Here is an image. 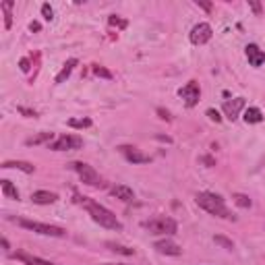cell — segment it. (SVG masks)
<instances>
[{"instance_id": "6da1fadb", "label": "cell", "mask_w": 265, "mask_h": 265, "mask_svg": "<svg viewBox=\"0 0 265 265\" xmlns=\"http://www.w3.org/2000/svg\"><path fill=\"white\" fill-rule=\"evenodd\" d=\"M77 201H81L85 205V209L89 211L93 222H98L100 226L108 228V230H122V224L118 222V218H116L110 209H106L104 205L95 203V201H91V199H87V197H77Z\"/></svg>"}, {"instance_id": "7a4b0ae2", "label": "cell", "mask_w": 265, "mask_h": 265, "mask_svg": "<svg viewBox=\"0 0 265 265\" xmlns=\"http://www.w3.org/2000/svg\"><path fill=\"white\" fill-rule=\"evenodd\" d=\"M195 201L199 207H203L207 213H211V216L216 218H224V220H236L232 216V211L226 207L224 199L220 195H213V193H197Z\"/></svg>"}, {"instance_id": "3957f363", "label": "cell", "mask_w": 265, "mask_h": 265, "mask_svg": "<svg viewBox=\"0 0 265 265\" xmlns=\"http://www.w3.org/2000/svg\"><path fill=\"white\" fill-rule=\"evenodd\" d=\"M21 228L25 230H31V232H38V234H44V236H54V238H62L66 236V230L60 226H52V224H42V222H33V220H25V218H19L15 220Z\"/></svg>"}, {"instance_id": "277c9868", "label": "cell", "mask_w": 265, "mask_h": 265, "mask_svg": "<svg viewBox=\"0 0 265 265\" xmlns=\"http://www.w3.org/2000/svg\"><path fill=\"white\" fill-rule=\"evenodd\" d=\"M69 168L79 174V178L83 180L85 185H89V187H93V189H102V187L106 185V182L102 180V176L95 172V168L89 166V164H83V162H71Z\"/></svg>"}, {"instance_id": "5b68a950", "label": "cell", "mask_w": 265, "mask_h": 265, "mask_svg": "<svg viewBox=\"0 0 265 265\" xmlns=\"http://www.w3.org/2000/svg\"><path fill=\"white\" fill-rule=\"evenodd\" d=\"M143 228L145 230H149L151 234H176L178 224H176L172 218L160 216V218H153V220H145Z\"/></svg>"}, {"instance_id": "8992f818", "label": "cell", "mask_w": 265, "mask_h": 265, "mask_svg": "<svg viewBox=\"0 0 265 265\" xmlns=\"http://www.w3.org/2000/svg\"><path fill=\"white\" fill-rule=\"evenodd\" d=\"M48 147H50V149H54V151L81 149V147H83V139L77 137V135H62V137H58L56 141L48 143Z\"/></svg>"}, {"instance_id": "52a82bcc", "label": "cell", "mask_w": 265, "mask_h": 265, "mask_svg": "<svg viewBox=\"0 0 265 265\" xmlns=\"http://www.w3.org/2000/svg\"><path fill=\"white\" fill-rule=\"evenodd\" d=\"M178 95L187 102L189 108H193V106H197L199 98H201V87H199L197 81H189L185 87H180V89H178Z\"/></svg>"}, {"instance_id": "ba28073f", "label": "cell", "mask_w": 265, "mask_h": 265, "mask_svg": "<svg viewBox=\"0 0 265 265\" xmlns=\"http://www.w3.org/2000/svg\"><path fill=\"white\" fill-rule=\"evenodd\" d=\"M213 35V29L209 23H199L191 29V42L195 44V46H201V44H207Z\"/></svg>"}, {"instance_id": "9c48e42d", "label": "cell", "mask_w": 265, "mask_h": 265, "mask_svg": "<svg viewBox=\"0 0 265 265\" xmlns=\"http://www.w3.org/2000/svg\"><path fill=\"white\" fill-rule=\"evenodd\" d=\"M118 151H120L129 162H132V164H149V162H151L149 156H145L143 151H139L137 147H132V145H120Z\"/></svg>"}, {"instance_id": "30bf717a", "label": "cell", "mask_w": 265, "mask_h": 265, "mask_svg": "<svg viewBox=\"0 0 265 265\" xmlns=\"http://www.w3.org/2000/svg\"><path fill=\"white\" fill-rule=\"evenodd\" d=\"M245 108V98H234L232 102H224V114L228 116L230 120H236L240 110Z\"/></svg>"}, {"instance_id": "8fae6325", "label": "cell", "mask_w": 265, "mask_h": 265, "mask_svg": "<svg viewBox=\"0 0 265 265\" xmlns=\"http://www.w3.org/2000/svg\"><path fill=\"white\" fill-rule=\"evenodd\" d=\"M245 52H247V58H249V62H251V66H261L265 62V52L257 44H249L245 48Z\"/></svg>"}, {"instance_id": "7c38bea8", "label": "cell", "mask_w": 265, "mask_h": 265, "mask_svg": "<svg viewBox=\"0 0 265 265\" xmlns=\"http://www.w3.org/2000/svg\"><path fill=\"white\" fill-rule=\"evenodd\" d=\"M153 249H156L158 253H162V255H180L182 253V249L176 245V242H172V240H158L156 245H153Z\"/></svg>"}, {"instance_id": "4fadbf2b", "label": "cell", "mask_w": 265, "mask_h": 265, "mask_svg": "<svg viewBox=\"0 0 265 265\" xmlns=\"http://www.w3.org/2000/svg\"><path fill=\"white\" fill-rule=\"evenodd\" d=\"M31 201L38 203V205H50V203L58 201V195L50 193V191H35V193L31 195Z\"/></svg>"}, {"instance_id": "5bb4252c", "label": "cell", "mask_w": 265, "mask_h": 265, "mask_svg": "<svg viewBox=\"0 0 265 265\" xmlns=\"http://www.w3.org/2000/svg\"><path fill=\"white\" fill-rule=\"evenodd\" d=\"M13 259L23 261L25 265H54V263H50V261H46V259H40V257L29 255V253H25V251H17V253H13Z\"/></svg>"}, {"instance_id": "9a60e30c", "label": "cell", "mask_w": 265, "mask_h": 265, "mask_svg": "<svg viewBox=\"0 0 265 265\" xmlns=\"http://www.w3.org/2000/svg\"><path fill=\"white\" fill-rule=\"evenodd\" d=\"M0 168H17V170L21 172H25V174H33L35 172V166L33 164H29V162H21V160H9V162H2V166Z\"/></svg>"}, {"instance_id": "2e32d148", "label": "cell", "mask_w": 265, "mask_h": 265, "mask_svg": "<svg viewBox=\"0 0 265 265\" xmlns=\"http://www.w3.org/2000/svg\"><path fill=\"white\" fill-rule=\"evenodd\" d=\"M110 193H112V197L120 199V201H132L135 199V193H132V189L127 187V185H116L110 189Z\"/></svg>"}, {"instance_id": "e0dca14e", "label": "cell", "mask_w": 265, "mask_h": 265, "mask_svg": "<svg viewBox=\"0 0 265 265\" xmlns=\"http://www.w3.org/2000/svg\"><path fill=\"white\" fill-rule=\"evenodd\" d=\"M77 64H79L77 58H71V60H66L64 66H62V71L56 75V83H64V81L71 77V73H73V69H75Z\"/></svg>"}, {"instance_id": "ac0fdd59", "label": "cell", "mask_w": 265, "mask_h": 265, "mask_svg": "<svg viewBox=\"0 0 265 265\" xmlns=\"http://www.w3.org/2000/svg\"><path fill=\"white\" fill-rule=\"evenodd\" d=\"M242 118H245L247 124H257V122L263 120V112H261L259 108H247V110H245V116H242Z\"/></svg>"}, {"instance_id": "d6986e66", "label": "cell", "mask_w": 265, "mask_h": 265, "mask_svg": "<svg viewBox=\"0 0 265 265\" xmlns=\"http://www.w3.org/2000/svg\"><path fill=\"white\" fill-rule=\"evenodd\" d=\"M0 187H2V193H4V197L6 199H13V201H17L19 199V191H17V187L13 185L11 180H0Z\"/></svg>"}, {"instance_id": "ffe728a7", "label": "cell", "mask_w": 265, "mask_h": 265, "mask_svg": "<svg viewBox=\"0 0 265 265\" xmlns=\"http://www.w3.org/2000/svg\"><path fill=\"white\" fill-rule=\"evenodd\" d=\"M13 0H4V2H0V9L4 11V27L6 29H11L13 25V15H11V9H13Z\"/></svg>"}, {"instance_id": "44dd1931", "label": "cell", "mask_w": 265, "mask_h": 265, "mask_svg": "<svg viewBox=\"0 0 265 265\" xmlns=\"http://www.w3.org/2000/svg\"><path fill=\"white\" fill-rule=\"evenodd\" d=\"M52 137H54V132H40V135H35V137H31V139H27V145H40V143H50L52 141Z\"/></svg>"}, {"instance_id": "7402d4cb", "label": "cell", "mask_w": 265, "mask_h": 265, "mask_svg": "<svg viewBox=\"0 0 265 265\" xmlns=\"http://www.w3.org/2000/svg\"><path fill=\"white\" fill-rule=\"evenodd\" d=\"M66 124H69L71 129H89L93 122H91V118H71Z\"/></svg>"}, {"instance_id": "603a6c76", "label": "cell", "mask_w": 265, "mask_h": 265, "mask_svg": "<svg viewBox=\"0 0 265 265\" xmlns=\"http://www.w3.org/2000/svg\"><path fill=\"white\" fill-rule=\"evenodd\" d=\"M232 199H234V203L238 205V207H251V199H249L247 195H242V193H234L232 195Z\"/></svg>"}, {"instance_id": "cb8c5ba5", "label": "cell", "mask_w": 265, "mask_h": 265, "mask_svg": "<svg viewBox=\"0 0 265 265\" xmlns=\"http://www.w3.org/2000/svg\"><path fill=\"white\" fill-rule=\"evenodd\" d=\"M108 247L112 249L114 253H120V255H135V249H129V247H122V245H114V242H108Z\"/></svg>"}, {"instance_id": "d4e9b609", "label": "cell", "mask_w": 265, "mask_h": 265, "mask_svg": "<svg viewBox=\"0 0 265 265\" xmlns=\"http://www.w3.org/2000/svg\"><path fill=\"white\" fill-rule=\"evenodd\" d=\"M213 240H216V245L228 249V251H232V249H234V242L230 238H226V236H220V234H218V236H213Z\"/></svg>"}, {"instance_id": "484cf974", "label": "cell", "mask_w": 265, "mask_h": 265, "mask_svg": "<svg viewBox=\"0 0 265 265\" xmlns=\"http://www.w3.org/2000/svg\"><path fill=\"white\" fill-rule=\"evenodd\" d=\"M93 73L98 77H104V79H112V73H110L108 69H104V66H100V64H93Z\"/></svg>"}, {"instance_id": "4316f807", "label": "cell", "mask_w": 265, "mask_h": 265, "mask_svg": "<svg viewBox=\"0 0 265 265\" xmlns=\"http://www.w3.org/2000/svg\"><path fill=\"white\" fill-rule=\"evenodd\" d=\"M42 15H44V19H46V21H52L54 19L52 6H50V4H42Z\"/></svg>"}, {"instance_id": "83f0119b", "label": "cell", "mask_w": 265, "mask_h": 265, "mask_svg": "<svg viewBox=\"0 0 265 265\" xmlns=\"http://www.w3.org/2000/svg\"><path fill=\"white\" fill-rule=\"evenodd\" d=\"M17 112L23 114V116H27V118H35V116H38V112H35V110H29V108H25V106H19Z\"/></svg>"}, {"instance_id": "f1b7e54d", "label": "cell", "mask_w": 265, "mask_h": 265, "mask_svg": "<svg viewBox=\"0 0 265 265\" xmlns=\"http://www.w3.org/2000/svg\"><path fill=\"white\" fill-rule=\"evenodd\" d=\"M108 23H110V25H118L120 29H122V27H127V21H124V19H118L116 15H112V17L108 19Z\"/></svg>"}, {"instance_id": "f546056e", "label": "cell", "mask_w": 265, "mask_h": 265, "mask_svg": "<svg viewBox=\"0 0 265 265\" xmlns=\"http://www.w3.org/2000/svg\"><path fill=\"white\" fill-rule=\"evenodd\" d=\"M207 116H209L211 120H216V122L222 120V116H220V112H218V110H213V108H209V110H207Z\"/></svg>"}, {"instance_id": "4dcf8cb0", "label": "cell", "mask_w": 265, "mask_h": 265, "mask_svg": "<svg viewBox=\"0 0 265 265\" xmlns=\"http://www.w3.org/2000/svg\"><path fill=\"white\" fill-rule=\"evenodd\" d=\"M249 6H251V9H253L257 15H261V11H263V9H261V4H259V2H255V0H251V2H249Z\"/></svg>"}, {"instance_id": "1f68e13d", "label": "cell", "mask_w": 265, "mask_h": 265, "mask_svg": "<svg viewBox=\"0 0 265 265\" xmlns=\"http://www.w3.org/2000/svg\"><path fill=\"white\" fill-rule=\"evenodd\" d=\"M19 66H21V71H23V73H27L29 71V58H21Z\"/></svg>"}, {"instance_id": "d6a6232c", "label": "cell", "mask_w": 265, "mask_h": 265, "mask_svg": "<svg viewBox=\"0 0 265 265\" xmlns=\"http://www.w3.org/2000/svg\"><path fill=\"white\" fill-rule=\"evenodd\" d=\"M197 6H201L203 11H211V2H201V0H197Z\"/></svg>"}, {"instance_id": "836d02e7", "label": "cell", "mask_w": 265, "mask_h": 265, "mask_svg": "<svg viewBox=\"0 0 265 265\" xmlns=\"http://www.w3.org/2000/svg\"><path fill=\"white\" fill-rule=\"evenodd\" d=\"M158 114H160V118H164V120H170V114H168L166 110H162V108H160V110H158Z\"/></svg>"}, {"instance_id": "e575fe53", "label": "cell", "mask_w": 265, "mask_h": 265, "mask_svg": "<svg viewBox=\"0 0 265 265\" xmlns=\"http://www.w3.org/2000/svg\"><path fill=\"white\" fill-rule=\"evenodd\" d=\"M29 29H31V31H40V29H42V25L38 23V21H33V23L29 25Z\"/></svg>"}, {"instance_id": "d590c367", "label": "cell", "mask_w": 265, "mask_h": 265, "mask_svg": "<svg viewBox=\"0 0 265 265\" xmlns=\"http://www.w3.org/2000/svg\"><path fill=\"white\" fill-rule=\"evenodd\" d=\"M0 242H2V247L6 249V251H9V240H6V238H2V240H0Z\"/></svg>"}, {"instance_id": "8d00e7d4", "label": "cell", "mask_w": 265, "mask_h": 265, "mask_svg": "<svg viewBox=\"0 0 265 265\" xmlns=\"http://www.w3.org/2000/svg\"><path fill=\"white\" fill-rule=\"evenodd\" d=\"M106 265H127V263H106Z\"/></svg>"}]
</instances>
